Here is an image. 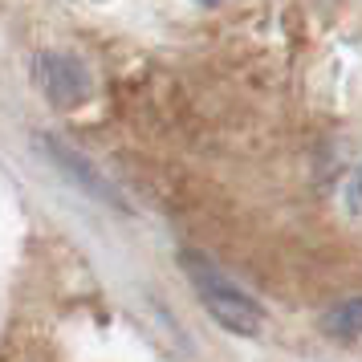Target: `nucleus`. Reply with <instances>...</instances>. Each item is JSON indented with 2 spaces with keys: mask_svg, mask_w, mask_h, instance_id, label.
<instances>
[{
  "mask_svg": "<svg viewBox=\"0 0 362 362\" xmlns=\"http://www.w3.org/2000/svg\"><path fill=\"white\" fill-rule=\"evenodd\" d=\"M53 159H57V167L74 171V175H78V180L86 183V192H98L102 199H115V196H110V183L102 180L98 171H90V167H86V163H82V159H78V155H74L69 147H53Z\"/></svg>",
  "mask_w": 362,
  "mask_h": 362,
  "instance_id": "3",
  "label": "nucleus"
},
{
  "mask_svg": "<svg viewBox=\"0 0 362 362\" xmlns=\"http://www.w3.org/2000/svg\"><path fill=\"white\" fill-rule=\"evenodd\" d=\"M33 78L45 90V98L53 106H78L90 94V74L78 57L69 53H37L33 62Z\"/></svg>",
  "mask_w": 362,
  "mask_h": 362,
  "instance_id": "2",
  "label": "nucleus"
},
{
  "mask_svg": "<svg viewBox=\"0 0 362 362\" xmlns=\"http://www.w3.org/2000/svg\"><path fill=\"white\" fill-rule=\"evenodd\" d=\"M183 273L196 285L204 310L212 313L224 329H232V334H257V329H261V322H264L261 305H257L220 264H212L208 257H199V252H183Z\"/></svg>",
  "mask_w": 362,
  "mask_h": 362,
  "instance_id": "1",
  "label": "nucleus"
}]
</instances>
